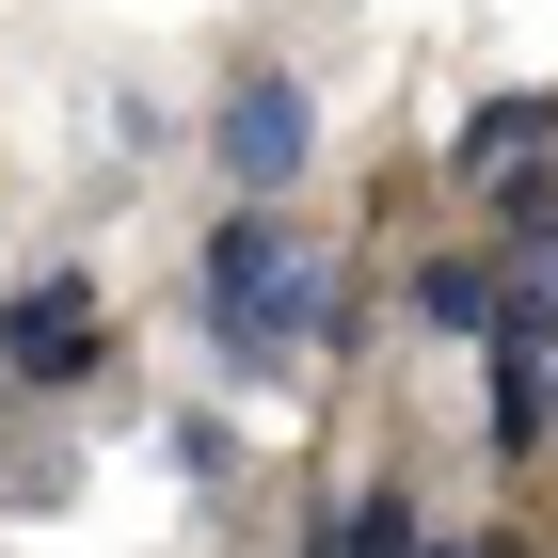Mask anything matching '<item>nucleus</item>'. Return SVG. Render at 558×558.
<instances>
[{
    "instance_id": "2",
    "label": "nucleus",
    "mask_w": 558,
    "mask_h": 558,
    "mask_svg": "<svg viewBox=\"0 0 558 558\" xmlns=\"http://www.w3.org/2000/svg\"><path fill=\"white\" fill-rule=\"evenodd\" d=\"M0 384H16V399H81V384H112V303H96L81 256H48V271H16V288H0Z\"/></svg>"
},
{
    "instance_id": "1",
    "label": "nucleus",
    "mask_w": 558,
    "mask_h": 558,
    "mask_svg": "<svg viewBox=\"0 0 558 558\" xmlns=\"http://www.w3.org/2000/svg\"><path fill=\"white\" fill-rule=\"evenodd\" d=\"M192 336H208L223 384H303L319 351H351V288L288 208H223L208 256H192Z\"/></svg>"
},
{
    "instance_id": "8",
    "label": "nucleus",
    "mask_w": 558,
    "mask_h": 558,
    "mask_svg": "<svg viewBox=\"0 0 558 558\" xmlns=\"http://www.w3.org/2000/svg\"><path fill=\"white\" fill-rule=\"evenodd\" d=\"M430 558H543L526 526H430Z\"/></svg>"
},
{
    "instance_id": "4",
    "label": "nucleus",
    "mask_w": 558,
    "mask_h": 558,
    "mask_svg": "<svg viewBox=\"0 0 558 558\" xmlns=\"http://www.w3.org/2000/svg\"><path fill=\"white\" fill-rule=\"evenodd\" d=\"M399 319H415V336L495 351V319H511V256H495V240H447V256H415V271H399Z\"/></svg>"
},
{
    "instance_id": "3",
    "label": "nucleus",
    "mask_w": 558,
    "mask_h": 558,
    "mask_svg": "<svg viewBox=\"0 0 558 558\" xmlns=\"http://www.w3.org/2000/svg\"><path fill=\"white\" fill-rule=\"evenodd\" d=\"M208 160L240 208H288L303 160H319V96H303V64H240V81L208 96Z\"/></svg>"
},
{
    "instance_id": "5",
    "label": "nucleus",
    "mask_w": 558,
    "mask_h": 558,
    "mask_svg": "<svg viewBox=\"0 0 558 558\" xmlns=\"http://www.w3.org/2000/svg\"><path fill=\"white\" fill-rule=\"evenodd\" d=\"M543 160H558V96H543V81L478 96L463 129H447V175H463V192H511V175H543Z\"/></svg>"
},
{
    "instance_id": "7",
    "label": "nucleus",
    "mask_w": 558,
    "mask_h": 558,
    "mask_svg": "<svg viewBox=\"0 0 558 558\" xmlns=\"http://www.w3.org/2000/svg\"><path fill=\"white\" fill-rule=\"evenodd\" d=\"M160 463H175V478H208V495H223V478H240V430H223V415H160Z\"/></svg>"
},
{
    "instance_id": "6",
    "label": "nucleus",
    "mask_w": 558,
    "mask_h": 558,
    "mask_svg": "<svg viewBox=\"0 0 558 558\" xmlns=\"http://www.w3.org/2000/svg\"><path fill=\"white\" fill-rule=\"evenodd\" d=\"M303 558H430V511L399 495V478H351V495L303 511Z\"/></svg>"
},
{
    "instance_id": "9",
    "label": "nucleus",
    "mask_w": 558,
    "mask_h": 558,
    "mask_svg": "<svg viewBox=\"0 0 558 558\" xmlns=\"http://www.w3.org/2000/svg\"><path fill=\"white\" fill-rule=\"evenodd\" d=\"M543 288H558V256H543Z\"/></svg>"
}]
</instances>
